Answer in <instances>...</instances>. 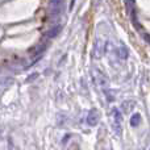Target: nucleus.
<instances>
[{
	"label": "nucleus",
	"mask_w": 150,
	"mask_h": 150,
	"mask_svg": "<svg viewBox=\"0 0 150 150\" xmlns=\"http://www.w3.org/2000/svg\"><path fill=\"white\" fill-rule=\"evenodd\" d=\"M112 116H113V122H112V127H113V130L116 132L117 136L121 134V120L122 116L120 113V111L117 108L112 109Z\"/></svg>",
	"instance_id": "nucleus-1"
},
{
	"label": "nucleus",
	"mask_w": 150,
	"mask_h": 150,
	"mask_svg": "<svg viewBox=\"0 0 150 150\" xmlns=\"http://www.w3.org/2000/svg\"><path fill=\"white\" fill-rule=\"evenodd\" d=\"M98 122H99V112H98V109H91V111L88 112V116H87V124L91 125V127H95Z\"/></svg>",
	"instance_id": "nucleus-2"
},
{
	"label": "nucleus",
	"mask_w": 150,
	"mask_h": 150,
	"mask_svg": "<svg viewBox=\"0 0 150 150\" xmlns=\"http://www.w3.org/2000/svg\"><path fill=\"white\" fill-rule=\"evenodd\" d=\"M93 74H95V78H96V80L99 82V86H100V87L105 88L107 86H108V80H107V76H105V75H104L103 73H100V71L95 70V71H93Z\"/></svg>",
	"instance_id": "nucleus-3"
},
{
	"label": "nucleus",
	"mask_w": 150,
	"mask_h": 150,
	"mask_svg": "<svg viewBox=\"0 0 150 150\" xmlns=\"http://www.w3.org/2000/svg\"><path fill=\"white\" fill-rule=\"evenodd\" d=\"M103 50H104V42L99 38L95 44V47H93V55H95V58H100L103 55Z\"/></svg>",
	"instance_id": "nucleus-4"
},
{
	"label": "nucleus",
	"mask_w": 150,
	"mask_h": 150,
	"mask_svg": "<svg viewBox=\"0 0 150 150\" xmlns=\"http://www.w3.org/2000/svg\"><path fill=\"white\" fill-rule=\"evenodd\" d=\"M61 30H62V26H61V25L54 26V28H52L49 30V33H47V37H49V38H54V37H57L58 34H59Z\"/></svg>",
	"instance_id": "nucleus-5"
},
{
	"label": "nucleus",
	"mask_w": 150,
	"mask_h": 150,
	"mask_svg": "<svg viewBox=\"0 0 150 150\" xmlns=\"http://www.w3.org/2000/svg\"><path fill=\"white\" fill-rule=\"evenodd\" d=\"M141 122V115L140 113H134L132 116V119H130V125L132 127H138Z\"/></svg>",
	"instance_id": "nucleus-6"
},
{
	"label": "nucleus",
	"mask_w": 150,
	"mask_h": 150,
	"mask_svg": "<svg viewBox=\"0 0 150 150\" xmlns=\"http://www.w3.org/2000/svg\"><path fill=\"white\" fill-rule=\"evenodd\" d=\"M117 53H119V57L121 58V59H127L128 57V50L125 46H120L119 49H117Z\"/></svg>",
	"instance_id": "nucleus-7"
},
{
	"label": "nucleus",
	"mask_w": 150,
	"mask_h": 150,
	"mask_svg": "<svg viewBox=\"0 0 150 150\" xmlns=\"http://www.w3.org/2000/svg\"><path fill=\"white\" fill-rule=\"evenodd\" d=\"M62 1L63 0H50V4H52L53 8H58V7H61Z\"/></svg>",
	"instance_id": "nucleus-8"
},
{
	"label": "nucleus",
	"mask_w": 150,
	"mask_h": 150,
	"mask_svg": "<svg viewBox=\"0 0 150 150\" xmlns=\"http://www.w3.org/2000/svg\"><path fill=\"white\" fill-rule=\"evenodd\" d=\"M8 145H9V150H20L17 146L15 145V142L12 141V138H9V142H8Z\"/></svg>",
	"instance_id": "nucleus-9"
},
{
	"label": "nucleus",
	"mask_w": 150,
	"mask_h": 150,
	"mask_svg": "<svg viewBox=\"0 0 150 150\" xmlns=\"http://www.w3.org/2000/svg\"><path fill=\"white\" fill-rule=\"evenodd\" d=\"M36 76H37V74H33V75H30V76H28V82H33Z\"/></svg>",
	"instance_id": "nucleus-10"
},
{
	"label": "nucleus",
	"mask_w": 150,
	"mask_h": 150,
	"mask_svg": "<svg viewBox=\"0 0 150 150\" xmlns=\"http://www.w3.org/2000/svg\"><path fill=\"white\" fill-rule=\"evenodd\" d=\"M69 150H79V146H78V145H73Z\"/></svg>",
	"instance_id": "nucleus-11"
},
{
	"label": "nucleus",
	"mask_w": 150,
	"mask_h": 150,
	"mask_svg": "<svg viewBox=\"0 0 150 150\" xmlns=\"http://www.w3.org/2000/svg\"><path fill=\"white\" fill-rule=\"evenodd\" d=\"M129 1H130V3H133V1H134V0H129Z\"/></svg>",
	"instance_id": "nucleus-12"
}]
</instances>
